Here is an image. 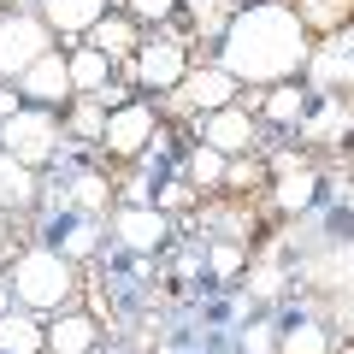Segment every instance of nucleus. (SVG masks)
I'll return each instance as SVG.
<instances>
[{
  "instance_id": "f257e3e1",
  "label": "nucleus",
  "mask_w": 354,
  "mask_h": 354,
  "mask_svg": "<svg viewBox=\"0 0 354 354\" xmlns=\"http://www.w3.org/2000/svg\"><path fill=\"white\" fill-rule=\"evenodd\" d=\"M307 59H313V30L283 0H254V6H242L230 18L225 41H218V65L248 88L295 83V71H307Z\"/></svg>"
},
{
  "instance_id": "f03ea898",
  "label": "nucleus",
  "mask_w": 354,
  "mask_h": 354,
  "mask_svg": "<svg viewBox=\"0 0 354 354\" xmlns=\"http://www.w3.org/2000/svg\"><path fill=\"white\" fill-rule=\"evenodd\" d=\"M12 295H18L24 313L59 319L65 307H71V295H77V260H65V254L48 248V242L18 248V260H12Z\"/></svg>"
},
{
  "instance_id": "7ed1b4c3",
  "label": "nucleus",
  "mask_w": 354,
  "mask_h": 354,
  "mask_svg": "<svg viewBox=\"0 0 354 354\" xmlns=\"http://www.w3.org/2000/svg\"><path fill=\"white\" fill-rule=\"evenodd\" d=\"M53 53V30H48V18L41 12H0V77H6V83H24V71L36 59H48Z\"/></svg>"
},
{
  "instance_id": "20e7f679",
  "label": "nucleus",
  "mask_w": 354,
  "mask_h": 354,
  "mask_svg": "<svg viewBox=\"0 0 354 354\" xmlns=\"http://www.w3.org/2000/svg\"><path fill=\"white\" fill-rule=\"evenodd\" d=\"M0 153L24 160L30 171H41L48 160H59V113L53 106H24L0 124Z\"/></svg>"
},
{
  "instance_id": "39448f33",
  "label": "nucleus",
  "mask_w": 354,
  "mask_h": 354,
  "mask_svg": "<svg viewBox=\"0 0 354 354\" xmlns=\"http://www.w3.org/2000/svg\"><path fill=\"white\" fill-rule=\"evenodd\" d=\"M130 71H136V83L153 88V95H177L195 65H189V53H183L177 36H153V41H142V53L130 59Z\"/></svg>"
},
{
  "instance_id": "423d86ee",
  "label": "nucleus",
  "mask_w": 354,
  "mask_h": 354,
  "mask_svg": "<svg viewBox=\"0 0 354 354\" xmlns=\"http://www.w3.org/2000/svg\"><path fill=\"white\" fill-rule=\"evenodd\" d=\"M153 136H160V113H153V101H130V106H113L101 148L113 153V160H136V153L153 148Z\"/></svg>"
},
{
  "instance_id": "0eeeda50",
  "label": "nucleus",
  "mask_w": 354,
  "mask_h": 354,
  "mask_svg": "<svg viewBox=\"0 0 354 354\" xmlns=\"http://www.w3.org/2000/svg\"><path fill=\"white\" fill-rule=\"evenodd\" d=\"M236 77L225 71V65H195L189 77H183V88L171 95V113H201V118H213V113H225L230 101H236Z\"/></svg>"
},
{
  "instance_id": "6e6552de",
  "label": "nucleus",
  "mask_w": 354,
  "mask_h": 354,
  "mask_svg": "<svg viewBox=\"0 0 354 354\" xmlns=\"http://www.w3.org/2000/svg\"><path fill=\"white\" fill-rule=\"evenodd\" d=\"M113 236H118V248H130V254H153V248H165V236H171V218H165L160 207H118L113 213Z\"/></svg>"
},
{
  "instance_id": "1a4fd4ad",
  "label": "nucleus",
  "mask_w": 354,
  "mask_h": 354,
  "mask_svg": "<svg viewBox=\"0 0 354 354\" xmlns=\"http://www.w3.org/2000/svg\"><path fill=\"white\" fill-rule=\"evenodd\" d=\"M18 95H24L30 106H59L71 101L77 88H71V53H48V59H36L24 71V83H18Z\"/></svg>"
},
{
  "instance_id": "9d476101",
  "label": "nucleus",
  "mask_w": 354,
  "mask_h": 354,
  "mask_svg": "<svg viewBox=\"0 0 354 354\" xmlns=\"http://www.w3.org/2000/svg\"><path fill=\"white\" fill-rule=\"evenodd\" d=\"M101 242V225L95 213H77V207H59V218H48V248H59L65 260H88Z\"/></svg>"
},
{
  "instance_id": "9b49d317",
  "label": "nucleus",
  "mask_w": 354,
  "mask_h": 354,
  "mask_svg": "<svg viewBox=\"0 0 354 354\" xmlns=\"http://www.w3.org/2000/svg\"><path fill=\"white\" fill-rule=\"evenodd\" d=\"M36 12L48 18L53 36H71V41H88V30L106 18V0H36Z\"/></svg>"
},
{
  "instance_id": "f8f14e48",
  "label": "nucleus",
  "mask_w": 354,
  "mask_h": 354,
  "mask_svg": "<svg viewBox=\"0 0 354 354\" xmlns=\"http://www.w3.org/2000/svg\"><path fill=\"white\" fill-rule=\"evenodd\" d=\"M272 201L283 213H307L319 201V171L307 160H295V153H278V189H272Z\"/></svg>"
},
{
  "instance_id": "ddd939ff",
  "label": "nucleus",
  "mask_w": 354,
  "mask_h": 354,
  "mask_svg": "<svg viewBox=\"0 0 354 354\" xmlns=\"http://www.w3.org/2000/svg\"><path fill=\"white\" fill-rule=\"evenodd\" d=\"M201 142H207V148H218L225 160H230V153H248V148H254V118H248V106H225V113L201 118Z\"/></svg>"
},
{
  "instance_id": "4468645a",
  "label": "nucleus",
  "mask_w": 354,
  "mask_h": 354,
  "mask_svg": "<svg viewBox=\"0 0 354 354\" xmlns=\"http://www.w3.org/2000/svg\"><path fill=\"white\" fill-rule=\"evenodd\" d=\"M95 342H101L95 313H77V307H65V313L48 325V354H95Z\"/></svg>"
},
{
  "instance_id": "2eb2a0df",
  "label": "nucleus",
  "mask_w": 354,
  "mask_h": 354,
  "mask_svg": "<svg viewBox=\"0 0 354 354\" xmlns=\"http://www.w3.org/2000/svg\"><path fill=\"white\" fill-rule=\"evenodd\" d=\"M41 195V177L30 171L24 160H12V153H0V213H30Z\"/></svg>"
},
{
  "instance_id": "dca6fc26",
  "label": "nucleus",
  "mask_w": 354,
  "mask_h": 354,
  "mask_svg": "<svg viewBox=\"0 0 354 354\" xmlns=\"http://www.w3.org/2000/svg\"><path fill=\"white\" fill-rule=\"evenodd\" d=\"M307 77H313V88H325V95L354 88V48H348V41H337V48H313Z\"/></svg>"
},
{
  "instance_id": "f3484780",
  "label": "nucleus",
  "mask_w": 354,
  "mask_h": 354,
  "mask_svg": "<svg viewBox=\"0 0 354 354\" xmlns=\"http://www.w3.org/2000/svg\"><path fill=\"white\" fill-rule=\"evenodd\" d=\"M41 348H48V325L36 313L12 307V313L0 319V354H41Z\"/></svg>"
},
{
  "instance_id": "a211bd4d",
  "label": "nucleus",
  "mask_w": 354,
  "mask_h": 354,
  "mask_svg": "<svg viewBox=\"0 0 354 354\" xmlns=\"http://www.w3.org/2000/svg\"><path fill=\"white\" fill-rule=\"evenodd\" d=\"M88 48L106 53V59H136V53H142V36H136V24H130V18H113V12H106L101 24L88 30Z\"/></svg>"
},
{
  "instance_id": "6ab92c4d",
  "label": "nucleus",
  "mask_w": 354,
  "mask_h": 354,
  "mask_svg": "<svg viewBox=\"0 0 354 354\" xmlns=\"http://www.w3.org/2000/svg\"><path fill=\"white\" fill-rule=\"evenodd\" d=\"M106 83H113V59L95 48H77L71 53V88L77 95H106Z\"/></svg>"
},
{
  "instance_id": "aec40b11",
  "label": "nucleus",
  "mask_w": 354,
  "mask_h": 354,
  "mask_svg": "<svg viewBox=\"0 0 354 354\" xmlns=\"http://www.w3.org/2000/svg\"><path fill=\"white\" fill-rule=\"evenodd\" d=\"M266 118L272 124H283V130H301L307 124V88L301 83H278V88H266Z\"/></svg>"
},
{
  "instance_id": "412c9836",
  "label": "nucleus",
  "mask_w": 354,
  "mask_h": 354,
  "mask_svg": "<svg viewBox=\"0 0 354 354\" xmlns=\"http://www.w3.org/2000/svg\"><path fill=\"white\" fill-rule=\"evenodd\" d=\"M183 177H189L195 189H218V183L230 177V160H225L218 148H207V142H195L189 160H183Z\"/></svg>"
},
{
  "instance_id": "4be33fe9",
  "label": "nucleus",
  "mask_w": 354,
  "mask_h": 354,
  "mask_svg": "<svg viewBox=\"0 0 354 354\" xmlns=\"http://www.w3.org/2000/svg\"><path fill=\"white\" fill-rule=\"evenodd\" d=\"M106 201H113V183H106L101 171H77L71 183H65V207H77V213H101Z\"/></svg>"
},
{
  "instance_id": "5701e85b",
  "label": "nucleus",
  "mask_w": 354,
  "mask_h": 354,
  "mask_svg": "<svg viewBox=\"0 0 354 354\" xmlns=\"http://www.w3.org/2000/svg\"><path fill=\"white\" fill-rule=\"evenodd\" d=\"M106 118H113V106H106L101 95H83V101L71 106V118H65V130L83 136V142H101L106 136Z\"/></svg>"
},
{
  "instance_id": "b1692460",
  "label": "nucleus",
  "mask_w": 354,
  "mask_h": 354,
  "mask_svg": "<svg viewBox=\"0 0 354 354\" xmlns=\"http://www.w3.org/2000/svg\"><path fill=\"white\" fill-rule=\"evenodd\" d=\"M342 130H348V106H342V101H325L319 113H307L301 136H313V142H337Z\"/></svg>"
},
{
  "instance_id": "393cba45",
  "label": "nucleus",
  "mask_w": 354,
  "mask_h": 354,
  "mask_svg": "<svg viewBox=\"0 0 354 354\" xmlns=\"http://www.w3.org/2000/svg\"><path fill=\"white\" fill-rule=\"evenodd\" d=\"M283 354H330V337L319 319H295L290 330H283Z\"/></svg>"
},
{
  "instance_id": "a878e982",
  "label": "nucleus",
  "mask_w": 354,
  "mask_h": 354,
  "mask_svg": "<svg viewBox=\"0 0 354 354\" xmlns=\"http://www.w3.org/2000/svg\"><path fill=\"white\" fill-rule=\"evenodd\" d=\"M236 12H242V6H230V0H195V30L225 41V30H230V18H236Z\"/></svg>"
},
{
  "instance_id": "bb28decb",
  "label": "nucleus",
  "mask_w": 354,
  "mask_h": 354,
  "mask_svg": "<svg viewBox=\"0 0 354 354\" xmlns=\"http://www.w3.org/2000/svg\"><path fill=\"white\" fill-rule=\"evenodd\" d=\"M348 6H354V0H301L295 12H301L307 30H337L342 18H348Z\"/></svg>"
},
{
  "instance_id": "cd10ccee",
  "label": "nucleus",
  "mask_w": 354,
  "mask_h": 354,
  "mask_svg": "<svg viewBox=\"0 0 354 354\" xmlns=\"http://www.w3.org/2000/svg\"><path fill=\"white\" fill-rule=\"evenodd\" d=\"M153 207H160V213H189L195 207V183L189 177H183V183H165V189L153 195Z\"/></svg>"
},
{
  "instance_id": "c85d7f7f",
  "label": "nucleus",
  "mask_w": 354,
  "mask_h": 354,
  "mask_svg": "<svg viewBox=\"0 0 354 354\" xmlns=\"http://www.w3.org/2000/svg\"><path fill=\"white\" fill-rule=\"evenodd\" d=\"M207 266H213L218 278H236L242 272V248L236 242H213V248H207Z\"/></svg>"
},
{
  "instance_id": "c756f323",
  "label": "nucleus",
  "mask_w": 354,
  "mask_h": 354,
  "mask_svg": "<svg viewBox=\"0 0 354 354\" xmlns=\"http://www.w3.org/2000/svg\"><path fill=\"white\" fill-rule=\"evenodd\" d=\"M130 18H142V24H165V18L177 12V0H124Z\"/></svg>"
},
{
  "instance_id": "7c9ffc66",
  "label": "nucleus",
  "mask_w": 354,
  "mask_h": 354,
  "mask_svg": "<svg viewBox=\"0 0 354 354\" xmlns=\"http://www.w3.org/2000/svg\"><path fill=\"white\" fill-rule=\"evenodd\" d=\"M272 342H278L272 325H248V330H242V354H272Z\"/></svg>"
},
{
  "instance_id": "2f4dec72",
  "label": "nucleus",
  "mask_w": 354,
  "mask_h": 354,
  "mask_svg": "<svg viewBox=\"0 0 354 354\" xmlns=\"http://www.w3.org/2000/svg\"><path fill=\"white\" fill-rule=\"evenodd\" d=\"M278 283H283V272H278V266H260V272L248 278V295H272Z\"/></svg>"
},
{
  "instance_id": "473e14b6",
  "label": "nucleus",
  "mask_w": 354,
  "mask_h": 354,
  "mask_svg": "<svg viewBox=\"0 0 354 354\" xmlns=\"http://www.w3.org/2000/svg\"><path fill=\"white\" fill-rule=\"evenodd\" d=\"M18 101H24L18 88H0V124H6V118H12V113H24V106H18Z\"/></svg>"
},
{
  "instance_id": "72a5a7b5",
  "label": "nucleus",
  "mask_w": 354,
  "mask_h": 354,
  "mask_svg": "<svg viewBox=\"0 0 354 354\" xmlns=\"http://www.w3.org/2000/svg\"><path fill=\"white\" fill-rule=\"evenodd\" d=\"M12 301H18V295H12V283H0V319L12 313Z\"/></svg>"
},
{
  "instance_id": "f704fd0d",
  "label": "nucleus",
  "mask_w": 354,
  "mask_h": 354,
  "mask_svg": "<svg viewBox=\"0 0 354 354\" xmlns=\"http://www.w3.org/2000/svg\"><path fill=\"white\" fill-rule=\"evenodd\" d=\"M0 254H6V213H0Z\"/></svg>"
}]
</instances>
